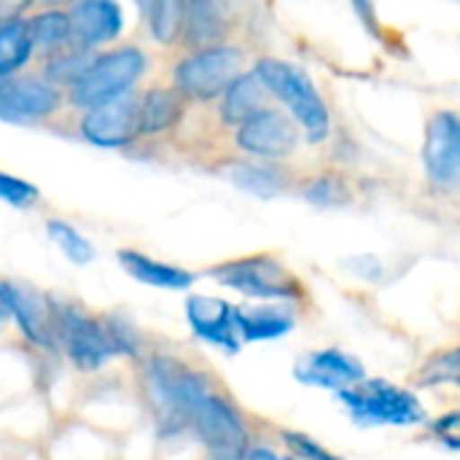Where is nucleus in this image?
<instances>
[{"label":"nucleus","instance_id":"1","mask_svg":"<svg viewBox=\"0 0 460 460\" xmlns=\"http://www.w3.org/2000/svg\"><path fill=\"white\" fill-rule=\"evenodd\" d=\"M143 385L156 420L167 434L189 431L191 410L213 391L205 372H197L172 356H151L143 369Z\"/></svg>","mask_w":460,"mask_h":460},{"label":"nucleus","instance_id":"2","mask_svg":"<svg viewBox=\"0 0 460 460\" xmlns=\"http://www.w3.org/2000/svg\"><path fill=\"white\" fill-rule=\"evenodd\" d=\"M46 302L51 310L57 345L73 361L75 369L97 372L111 358L121 356L105 315H89L84 307L67 299H59L54 294H46Z\"/></svg>","mask_w":460,"mask_h":460},{"label":"nucleus","instance_id":"3","mask_svg":"<svg viewBox=\"0 0 460 460\" xmlns=\"http://www.w3.org/2000/svg\"><path fill=\"white\" fill-rule=\"evenodd\" d=\"M148 70V54L135 43L108 46L97 51L81 78L65 89V97L73 108L84 111L89 105L113 100L132 92Z\"/></svg>","mask_w":460,"mask_h":460},{"label":"nucleus","instance_id":"4","mask_svg":"<svg viewBox=\"0 0 460 460\" xmlns=\"http://www.w3.org/2000/svg\"><path fill=\"white\" fill-rule=\"evenodd\" d=\"M253 73L261 78L267 92L291 111V116L305 129V137L310 143H323L329 137V129H332L329 108L323 97L318 94L313 78L302 67L275 59V57H264L256 62Z\"/></svg>","mask_w":460,"mask_h":460},{"label":"nucleus","instance_id":"5","mask_svg":"<svg viewBox=\"0 0 460 460\" xmlns=\"http://www.w3.org/2000/svg\"><path fill=\"white\" fill-rule=\"evenodd\" d=\"M245 51L232 43L194 49L172 67V86L191 102H210L243 73Z\"/></svg>","mask_w":460,"mask_h":460},{"label":"nucleus","instance_id":"6","mask_svg":"<svg viewBox=\"0 0 460 460\" xmlns=\"http://www.w3.org/2000/svg\"><path fill=\"white\" fill-rule=\"evenodd\" d=\"M208 275L224 288H232L251 299L294 302V299H302L305 294L296 275L275 253H253V256L229 259V261L210 267Z\"/></svg>","mask_w":460,"mask_h":460},{"label":"nucleus","instance_id":"7","mask_svg":"<svg viewBox=\"0 0 460 460\" xmlns=\"http://www.w3.org/2000/svg\"><path fill=\"white\" fill-rule=\"evenodd\" d=\"M337 394L350 418L361 426H415L426 420V410L418 396L385 380L364 377L361 383L348 385Z\"/></svg>","mask_w":460,"mask_h":460},{"label":"nucleus","instance_id":"8","mask_svg":"<svg viewBox=\"0 0 460 460\" xmlns=\"http://www.w3.org/2000/svg\"><path fill=\"white\" fill-rule=\"evenodd\" d=\"M189 431L216 458H243V453L251 442L245 420L237 412V407L216 391L202 396L199 404L191 410Z\"/></svg>","mask_w":460,"mask_h":460},{"label":"nucleus","instance_id":"9","mask_svg":"<svg viewBox=\"0 0 460 460\" xmlns=\"http://www.w3.org/2000/svg\"><path fill=\"white\" fill-rule=\"evenodd\" d=\"M423 167L439 194L460 197V113L437 111L429 119Z\"/></svg>","mask_w":460,"mask_h":460},{"label":"nucleus","instance_id":"10","mask_svg":"<svg viewBox=\"0 0 460 460\" xmlns=\"http://www.w3.org/2000/svg\"><path fill=\"white\" fill-rule=\"evenodd\" d=\"M137 105L140 94L135 89L113 100L89 105L78 116V135L97 148H127L140 137Z\"/></svg>","mask_w":460,"mask_h":460},{"label":"nucleus","instance_id":"11","mask_svg":"<svg viewBox=\"0 0 460 460\" xmlns=\"http://www.w3.org/2000/svg\"><path fill=\"white\" fill-rule=\"evenodd\" d=\"M65 89L40 75H13L3 84L0 92V121L8 124H38L51 119L62 102Z\"/></svg>","mask_w":460,"mask_h":460},{"label":"nucleus","instance_id":"12","mask_svg":"<svg viewBox=\"0 0 460 460\" xmlns=\"http://www.w3.org/2000/svg\"><path fill=\"white\" fill-rule=\"evenodd\" d=\"M234 143L245 154H253L261 159H283L296 148L299 129L286 113L264 105L261 111H256L251 119H245L237 127Z\"/></svg>","mask_w":460,"mask_h":460},{"label":"nucleus","instance_id":"13","mask_svg":"<svg viewBox=\"0 0 460 460\" xmlns=\"http://www.w3.org/2000/svg\"><path fill=\"white\" fill-rule=\"evenodd\" d=\"M73 43L89 51L113 46L124 32V11L119 0H75L70 8Z\"/></svg>","mask_w":460,"mask_h":460},{"label":"nucleus","instance_id":"14","mask_svg":"<svg viewBox=\"0 0 460 460\" xmlns=\"http://www.w3.org/2000/svg\"><path fill=\"white\" fill-rule=\"evenodd\" d=\"M186 318L191 332L205 340L208 345H216L234 356L240 350V329H237V307L218 296H189L186 299Z\"/></svg>","mask_w":460,"mask_h":460},{"label":"nucleus","instance_id":"15","mask_svg":"<svg viewBox=\"0 0 460 460\" xmlns=\"http://www.w3.org/2000/svg\"><path fill=\"white\" fill-rule=\"evenodd\" d=\"M367 377V369L361 361L342 350H315L307 358L296 364V380L326 388V391H342L348 385H356Z\"/></svg>","mask_w":460,"mask_h":460},{"label":"nucleus","instance_id":"16","mask_svg":"<svg viewBox=\"0 0 460 460\" xmlns=\"http://www.w3.org/2000/svg\"><path fill=\"white\" fill-rule=\"evenodd\" d=\"M5 294H8L11 318L16 321L22 337L35 348H46V350L54 348L57 337H54V323L46 296H38L16 283H5Z\"/></svg>","mask_w":460,"mask_h":460},{"label":"nucleus","instance_id":"17","mask_svg":"<svg viewBox=\"0 0 460 460\" xmlns=\"http://www.w3.org/2000/svg\"><path fill=\"white\" fill-rule=\"evenodd\" d=\"M226 32H229V22L218 0H186L181 40L189 51L224 43Z\"/></svg>","mask_w":460,"mask_h":460},{"label":"nucleus","instance_id":"18","mask_svg":"<svg viewBox=\"0 0 460 460\" xmlns=\"http://www.w3.org/2000/svg\"><path fill=\"white\" fill-rule=\"evenodd\" d=\"M186 111V97L175 86H151L140 94L137 105V127L140 137H154L170 132Z\"/></svg>","mask_w":460,"mask_h":460},{"label":"nucleus","instance_id":"19","mask_svg":"<svg viewBox=\"0 0 460 460\" xmlns=\"http://www.w3.org/2000/svg\"><path fill=\"white\" fill-rule=\"evenodd\" d=\"M119 264L124 267V272H129L135 280L146 283V286H154V288H164V291H186L194 286L197 275L175 267V264H164V261H156L140 251H132V248H121L116 253Z\"/></svg>","mask_w":460,"mask_h":460},{"label":"nucleus","instance_id":"20","mask_svg":"<svg viewBox=\"0 0 460 460\" xmlns=\"http://www.w3.org/2000/svg\"><path fill=\"white\" fill-rule=\"evenodd\" d=\"M267 86L261 84V78L251 70V73H240L226 92L221 94V108L218 116L226 127H240L245 119H251L256 111L264 108L267 100Z\"/></svg>","mask_w":460,"mask_h":460},{"label":"nucleus","instance_id":"21","mask_svg":"<svg viewBox=\"0 0 460 460\" xmlns=\"http://www.w3.org/2000/svg\"><path fill=\"white\" fill-rule=\"evenodd\" d=\"M35 57L32 35L27 16H3L0 19V81H8L19 75L27 62Z\"/></svg>","mask_w":460,"mask_h":460},{"label":"nucleus","instance_id":"22","mask_svg":"<svg viewBox=\"0 0 460 460\" xmlns=\"http://www.w3.org/2000/svg\"><path fill=\"white\" fill-rule=\"evenodd\" d=\"M296 318L288 307L270 305V307H237V329L245 342L278 340L294 329Z\"/></svg>","mask_w":460,"mask_h":460},{"label":"nucleus","instance_id":"23","mask_svg":"<svg viewBox=\"0 0 460 460\" xmlns=\"http://www.w3.org/2000/svg\"><path fill=\"white\" fill-rule=\"evenodd\" d=\"M32 49L38 57H46L67 43H73L70 11L67 8H38L27 16Z\"/></svg>","mask_w":460,"mask_h":460},{"label":"nucleus","instance_id":"24","mask_svg":"<svg viewBox=\"0 0 460 460\" xmlns=\"http://www.w3.org/2000/svg\"><path fill=\"white\" fill-rule=\"evenodd\" d=\"M135 5L146 19L148 35L159 46H172L181 40L186 0H135Z\"/></svg>","mask_w":460,"mask_h":460},{"label":"nucleus","instance_id":"25","mask_svg":"<svg viewBox=\"0 0 460 460\" xmlns=\"http://www.w3.org/2000/svg\"><path fill=\"white\" fill-rule=\"evenodd\" d=\"M94 54L97 51H89V49H81L75 43H67V46L40 57L43 59V75L49 81L59 84L62 89H67V86H73L81 78V73L86 70V65L92 62Z\"/></svg>","mask_w":460,"mask_h":460},{"label":"nucleus","instance_id":"26","mask_svg":"<svg viewBox=\"0 0 460 460\" xmlns=\"http://www.w3.org/2000/svg\"><path fill=\"white\" fill-rule=\"evenodd\" d=\"M229 178L234 186L256 194V197H275L280 191V175L275 167H267V164H251V162H240L229 170Z\"/></svg>","mask_w":460,"mask_h":460},{"label":"nucleus","instance_id":"27","mask_svg":"<svg viewBox=\"0 0 460 460\" xmlns=\"http://www.w3.org/2000/svg\"><path fill=\"white\" fill-rule=\"evenodd\" d=\"M46 232H49V237L57 243V248H59L73 264L84 267V264H89V261L94 259V245H92L73 224H67V221H62V218H49V221H46Z\"/></svg>","mask_w":460,"mask_h":460},{"label":"nucleus","instance_id":"28","mask_svg":"<svg viewBox=\"0 0 460 460\" xmlns=\"http://www.w3.org/2000/svg\"><path fill=\"white\" fill-rule=\"evenodd\" d=\"M418 385L420 388H434V385H460V348L434 353L418 372Z\"/></svg>","mask_w":460,"mask_h":460},{"label":"nucleus","instance_id":"29","mask_svg":"<svg viewBox=\"0 0 460 460\" xmlns=\"http://www.w3.org/2000/svg\"><path fill=\"white\" fill-rule=\"evenodd\" d=\"M38 197H40L38 186L0 170V202H5L11 208H30L38 202Z\"/></svg>","mask_w":460,"mask_h":460},{"label":"nucleus","instance_id":"30","mask_svg":"<svg viewBox=\"0 0 460 460\" xmlns=\"http://www.w3.org/2000/svg\"><path fill=\"white\" fill-rule=\"evenodd\" d=\"M305 197L315 205H342L348 202V186L337 175H323L305 189Z\"/></svg>","mask_w":460,"mask_h":460},{"label":"nucleus","instance_id":"31","mask_svg":"<svg viewBox=\"0 0 460 460\" xmlns=\"http://www.w3.org/2000/svg\"><path fill=\"white\" fill-rule=\"evenodd\" d=\"M283 437V445L294 453V456H299V458H318V460H329L332 456L323 450V447H318L310 437H305V434H296V431H283L280 434Z\"/></svg>","mask_w":460,"mask_h":460},{"label":"nucleus","instance_id":"32","mask_svg":"<svg viewBox=\"0 0 460 460\" xmlns=\"http://www.w3.org/2000/svg\"><path fill=\"white\" fill-rule=\"evenodd\" d=\"M356 16L367 24L369 32H377V19H375V0H350Z\"/></svg>","mask_w":460,"mask_h":460},{"label":"nucleus","instance_id":"33","mask_svg":"<svg viewBox=\"0 0 460 460\" xmlns=\"http://www.w3.org/2000/svg\"><path fill=\"white\" fill-rule=\"evenodd\" d=\"M243 458H278V453L270 447H245Z\"/></svg>","mask_w":460,"mask_h":460},{"label":"nucleus","instance_id":"34","mask_svg":"<svg viewBox=\"0 0 460 460\" xmlns=\"http://www.w3.org/2000/svg\"><path fill=\"white\" fill-rule=\"evenodd\" d=\"M35 8H70L75 0H30Z\"/></svg>","mask_w":460,"mask_h":460},{"label":"nucleus","instance_id":"35","mask_svg":"<svg viewBox=\"0 0 460 460\" xmlns=\"http://www.w3.org/2000/svg\"><path fill=\"white\" fill-rule=\"evenodd\" d=\"M11 318V307H8V294H5V283H0V323Z\"/></svg>","mask_w":460,"mask_h":460},{"label":"nucleus","instance_id":"36","mask_svg":"<svg viewBox=\"0 0 460 460\" xmlns=\"http://www.w3.org/2000/svg\"><path fill=\"white\" fill-rule=\"evenodd\" d=\"M447 445H450V447H456V450H460V439H456V437H447Z\"/></svg>","mask_w":460,"mask_h":460},{"label":"nucleus","instance_id":"37","mask_svg":"<svg viewBox=\"0 0 460 460\" xmlns=\"http://www.w3.org/2000/svg\"><path fill=\"white\" fill-rule=\"evenodd\" d=\"M3 84H5V81H0V92H3Z\"/></svg>","mask_w":460,"mask_h":460},{"label":"nucleus","instance_id":"38","mask_svg":"<svg viewBox=\"0 0 460 460\" xmlns=\"http://www.w3.org/2000/svg\"><path fill=\"white\" fill-rule=\"evenodd\" d=\"M0 19H3V13H0Z\"/></svg>","mask_w":460,"mask_h":460}]
</instances>
